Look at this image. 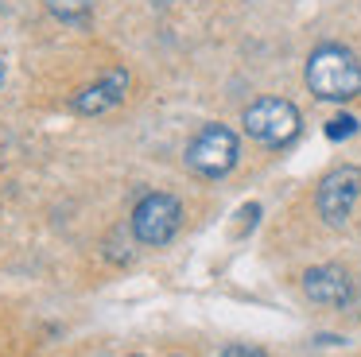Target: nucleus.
<instances>
[{"instance_id":"1","label":"nucleus","mask_w":361,"mask_h":357,"mask_svg":"<svg viewBox=\"0 0 361 357\" xmlns=\"http://www.w3.org/2000/svg\"><path fill=\"white\" fill-rule=\"evenodd\" d=\"M307 85L319 101H353L361 97V62L338 43H322L307 59Z\"/></svg>"},{"instance_id":"2","label":"nucleus","mask_w":361,"mask_h":357,"mask_svg":"<svg viewBox=\"0 0 361 357\" xmlns=\"http://www.w3.org/2000/svg\"><path fill=\"white\" fill-rule=\"evenodd\" d=\"M183 225V206L175 194H144L140 202H136L133 217H128V229H133V237L140 241V245L148 248H164L167 241L179 233Z\"/></svg>"},{"instance_id":"3","label":"nucleus","mask_w":361,"mask_h":357,"mask_svg":"<svg viewBox=\"0 0 361 357\" xmlns=\"http://www.w3.org/2000/svg\"><path fill=\"white\" fill-rule=\"evenodd\" d=\"M237 155H241L237 132L226 124H206L187 144V167L202 178H221L237 167Z\"/></svg>"},{"instance_id":"4","label":"nucleus","mask_w":361,"mask_h":357,"mask_svg":"<svg viewBox=\"0 0 361 357\" xmlns=\"http://www.w3.org/2000/svg\"><path fill=\"white\" fill-rule=\"evenodd\" d=\"M245 132L264 147H283L299 136V109L283 97H260L241 116Z\"/></svg>"},{"instance_id":"5","label":"nucleus","mask_w":361,"mask_h":357,"mask_svg":"<svg viewBox=\"0 0 361 357\" xmlns=\"http://www.w3.org/2000/svg\"><path fill=\"white\" fill-rule=\"evenodd\" d=\"M357 198H361V167L342 163V167L322 175L319 190H314V210H319V217L330 229H342V225L350 222Z\"/></svg>"},{"instance_id":"6","label":"nucleus","mask_w":361,"mask_h":357,"mask_svg":"<svg viewBox=\"0 0 361 357\" xmlns=\"http://www.w3.org/2000/svg\"><path fill=\"white\" fill-rule=\"evenodd\" d=\"M303 291L319 307H345L353 299V279L338 264H319V268L303 272Z\"/></svg>"},{"instance_id":"7","label":"nucleus","mask_w":361,"mask_h":357,"mask_svg":"<svg viewBox=\"0 0 361 357\" xmlns=\"http://www.w3.org/2000/svg\"><path fill=\"white\" fill-rule=\"evenodd\" d=\"M125 93H128V70H109L102 82H94V85H86V90L74 93V97H71V109H74V113L94 116V113L113 109L121 97H125Z\"/></svg>"},{"instance_id":"8","label":"nucleus","mask_w":361,"mask_h":357,"mask_svg":"<svg viewBox=\"0 0 361 357\" xmlns=\"http://www.w3.org/2000/svg\"><path fill=\"white\" fill-rule=\"evenodd\" d=\"M47 12L63 23H86L94 16V0H43Z\"/></svg>"},{"instance_id":"9","label":"nucleus","mask_w":361,"mask_h":357,"mask_svg":"<svg viewBox=\"0 0 361 357\" xmlns=\"http://www.w3.org/2000/svg\"><path fill=\"white\" fill-rule=\"evenodd\" d=\"M353 132H357V116H350V113H338V116L326 121V136L330 140H350Z\"/></svg>"},{"instance_id":"10","label":"nucleus","mask_w":361,"mask_h":357,"mask_svg":"<svg viewBox=\"0 0 361 357\" xmlns=\"http://www.w3.org/2000/svg\"><path fill=\"white\" fill-rule=\"evenodd\" d=\"M218 357H268L260 346H249V341H237V346H226Z\"/></svg>"},{"instance_id":"11","label":"nucleus","mask_w":361,"mask_h":357,"mask_svg":"<svg viewBox=\"0 0 361 357\" xmlns=\"http://www.w3.org/2000/svg\"><path fill=\"white\" fill-rule=\"evenodd\" d=\"M0 82H4V66H0Z\"/></svg>"},{"instance_id":"12","label":"nucleus","mask_w":361,"mask_h":357,"mask_svg":"<svg viewBox=\"0 0 361 357\" xmlns=\"http://www.w3.org/2000/svg\"><path fill=\"white\" fill-rule=\"evenodd\" d=\"M133 357H136V353H133Z\"/></svg>"}]
</instances>
